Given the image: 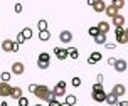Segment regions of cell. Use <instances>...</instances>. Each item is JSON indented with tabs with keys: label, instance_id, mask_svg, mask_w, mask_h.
Instances as JSON below:
<instances>
[{
	"label": "cell",
	"instance_id": "cell-1",
	"mask_svg": "<svg viewBox=\"0 0 128 106\" xmlns=\"http://www.w3.org/2000/svg\"><path fill=\"white\" fill-rule=\"evenodd\" d=\"M36 96H37L39 100H42V101H52V100H56L54 98V94H52V89H49V88L46 86V84H39L37 86V91H36Z\"/></svg>",
	"mask_w": 128,
	"mask_h": 106
},
{
	"label": "cell",
	"instance_id": "cell-2",
	"mask_svg": "<svg viewBox=\"0 0 128 106\" xmlns=\"http://www.w3.org/2000/svg\"><path fill=\"white\" fill-rule=\"evenodd\" d=\"M10 93H12V86L8 82H0V96L7 98V96H10Z\"/></svg>",
	"mask_w": 128,
	"mask_h": 106
},
{
	"label": "cell",
	"instance_id": "cell-3",
	"mask_svg": "<svg viewBox=\"0 0 128 106\" xmlns=\"http://www.w3.org/2000/svg\"><path fill=\"white\" fill-rule=\"evenodd\" d=\"M26 72V66H24V62H14L12 64V74L15 76H20Z\"/></svg>",
	"mask_w": 128,
	"mask_h": 106
},
{
	"label": "cell",
	"instance_id": "cell-4",
	"mask_svg": "<svg viewBox=\"0 0 128 106\" xmlns=\"http://www.w3.org/2000/svg\"><path fill=\"white\" fill-rule=\"evenodd\" d=\"M93 8H94L96 14H101L106 10V4H104V0H94L93 2Z\"/></svg>",
	"mask_w": 128,
	"mask_h": 106
},
{
	"label": "cell",
	"instance_id": "cell-5",
	"mask_svg": "<svg viewBox=\"0 0 128 106\" xmlns=\"http://www.w3.org/2000/svg\"><path fill=\"white\" fill-rule=\"evenodd\" d=\"M111 93L115 94L116 98H122L123 94L126 93V88L123 86V84H115V86H113V89H111Z\"/></svg>",
	"mask_w": 128,
	"mask_h": 106
},
{
	"label": "cell",
	"instance_id": "cell-6",
	"mask_svg": "<svg viewBox=\"0 0 128 106\" xmlns=\"http://www.w3.org/2000/svg\"><path fill=\"white\" fill-rule=\"evenodd\" d=\"M59 40L62 44H69L71 40H72V34H71L69 30H62L61 34H59Z\"/></svg>",
	"mask_w": 128,
	"mask_h": 106
},
{
	"label": "cell",
	"instance_id": "cell-7",
	"mask_svg": "<svg viewBox=\"0 0 128 106\" xmlns=\"http://www.w3.org/2000/svg\"><path fill=\"white\" fill-rule=\"evenodd\" d=\"M54 54H56V57H58L59 61H64L66 57H69L68 49H61V47H54Z\"/></svg>",
	"mask_w": 128,
	"mask_h": 106
},
{
	"label": "cell",
	"instance_id": "cell-8",
	"mask_svg": "<svg viewBox=\"0 0 128 106\" xmlns=\"http://www.w3.org/2000/svg\"><path fill=\"white\" fill-rule=\"evenodd\" d=\"M128 68V64L125 59H116V64H115V69H116V72H125Z\"/></svg>",
	"mask_w": 128,
	"mask_h": 106
},
{
	"label": "cell",
	"instance_id": "cell-9",
	"mask_svg": "<svg viewBox=\"0 0 128 106\" xmlns=\"http://www.w3.org/2000/svg\"><path fill=\"white\" fill-rule=\"evenodd\" d=\"M91 96H93V100H94L96 103H104V101H106V93H104V91L91 93Z\"/></svg>",
	"mask_w": 128,
	"mask_h": 106
},
{
	"label": "cell",
	"instance_id": "cell-10",
	"mask_svg": "<svg viewBox=\"0 0 128 106\" xmlns=\"http://www.w3.org/2000/svg\"><path fill=\"white\" fill-rule=\"evenodd\" d=\"M12 47H14V40H10V39L2 40V50H5V52H12Z\"/></svg>",
	"mask_w": 128,
	"mask_h": 106
},
{
	"label": "cell",
	"instance_id": "cell-11",
	"mask_svg": "<svg viewBox=\"0 0 128 106\" xmlns=\"http://www.w3.org/2000/svg\"><path fill=\"white\" fill-rule=\"evenodd\" d=\"M113 25H115L116 29H118V27H123V25H125V17H123V15H120V14H118V15H116V17H113Z\"/></svg>",
	"mask_w": 128,
	"mask_h": 106
},
{
	"label": "cell",
	"instance_id": "cell-12",
	"mask_svg": "<svg viewBox=\"0 0 128 106\" xmlns=\"http://www.w3.org/2000/svg\"><path fill=\"white\" fill-rule=\"evenodd\" d=\"M101 61V52H93L90 57H88V62L93 66V64H96V62H100Z\"/></svg>",
	"mask_w": 128,
	"mask_h": 106
},
{
	"label": "cell",
	"instance_id": "cell-13",
	"mask_svg": "<svg viewBox=\"0 0 128 106\" xmlns=\"http://www.w3.org/2000/svg\"><path fill=\"white\" fill-rule=\"evenodd\" d=\"M10 98H14V100H17V101H19L20 98H22V88H19V86L12 88V93H10Z\"/></svg>",
	"mask_w": 128,
	"mask_h": 106
},
{
	"label": "cell",
	"instance_id": "cell-14",
	"mask_svg": "<svg viewBox=\"0 0 128 106\" xmlns=\"http://www.w3.org/2000/svg\"><path fill=\"white\" fill-rule=\"evenodd\" d=\"M104 14L108 15L110 19H113V17H116V15H118V10H116L113 5H106V10H104Z\"/></svg>",
	"mask_w": 128,
	"mask_h": 106
},
{
	"label": "cell",
	"instance_id": "cell-15",
	"mask_svg": "<svg viewBox=\"0 0 128 106\" xmlns=\"http://www.w3.org/2000/svg\"><path fill=\"white\" fill-rule=\"evenodd\" d=\"M96 27L100 29V32H101V34H108V30H110V24H108V22H104V20L98 22V25H96Z\"/></svg>",
	"mask_w": 128,
	"mask_h": 106
},
{
	"label": "cell",
	"instance_id": "cell-16",
	"mask_svg": "<svg viewBox=\"0 0 128 106\" xmlns=\"http://www.w3.org/2000/svg\"><path fill=\"white\" fill-rule=\"evenodd\" d=\"M52 94H54V98H59V96H64L66 94V88H61L56 84V88L52 89Z\"/></svg>",
	"mask_w": 128,
	"mask_h": 106
},
{
	"label": "cell",
	"instance_id": "cell-17",
	"mask_svg": "<svg viewBox=\"0 0 128 106\" xmlns=\"http://www.w3.org/2000/svg\"><path fill=\"white\" fill-rule=\"evenodd\" d=\"M104 103L116 106V103H118V98H116V96H115L113 93H108V94H106V101H104Z\"/></svg>",
	"mask_w": 128,
	"mask_h": 106
},
{
	"label": "cell",
	"instance_id": "cell-18",
	"mask_svg": "<svg viewBox=\"0 0 128 106\" xmlns=\"http://www.w3.org/2000/svg\"><path fill=\"white\" fill-rule=\"evenodd\" d=\"M37 61H39V62H51V54H47V52H40Z\"/></svg>",
	"mask_w": 128,
	"mask_h": 106
},
{
	"label": "cell",
	"instance_id": "cell-19",
	"mask_svg": "<svg viewBox=\"0 0 128 106\" xmlns=\"http://www.w3.org/2000/svg\"><path fill=\"white\" fill-rule=\"evenodd\" d=\"M94 42H96V44H100V46L106 44V34H101V32H100V34H98V36L94 37Z\"/></svg>",
	"mask_w": 128,
	"mask_h": 106
},
{
	"label": "cell",
	"instance_id": "cell-20",
	"mask_svg": "<svg viewBox=\"0 0 128 106\" xmlns=\"http://www.w3.org/2000/svg\"><path fill=\"white\" fill-rule=\"evenodd\" d=\"M76 96H74V94H68V96H66V104L68 106H74L76 104Z\"/></svg>",
	"mask_w": 128,
	"mask_h": 106
},
{
	"label": "cell",
	"instance_id": "cell-21",
	"mask_svg": "<svg viewBox=\"0 0 128 106\" xmlns=\"http://www.w3.org/2000/svg\"><path fill=\"white\" fill-rule=\"evenodd\" d=\"M68 54H69L71 59H78V57H79V52H78L76 47H69V49H68Z\"/></svg>",
	"mask_w": 128,
	"mask_h": 106
},
{
	"label": "cell",
	"instance_id": "cell-22",
	"mask_svg": "<svg viewBox=\"0 0 128 106\" xmlns=\"http://www.w3.org/2000/svg\"><path fill=\"white\" fill-rule=\"evenodd\" d=\"M39 39H40L42 42H46V40H49V39H51V32H49V30L39 32Z\"/></svg>",
	"mask_w": 128,
	"mask_h": 106
},
{
	"label": "cell",
	"instance_id": "cell-23",
	"mask_svg": "<svg viewBox=\"0 0 128 106\" xmlns=\"http://www.w3.org/2000/svg\"><path fill=\"white\" fill-rule=\"evenodd\" d=\"M20 34L24 36V39H26V40H29V39L32 37V29H30V27H26V29L20 32Z\"/></svg>",
	"mask_w": 128,
	"mask_h": 106
},
{
	"label": "cell",
	"instance_id": "cell-24",
	"mask_svg": "<svg viewBox=\"0 0 128 106\" xmlns=\"http://www.w3.org/2000/svg\"><path fill=\"white\" fill-rule=\"evenodd\" d=\"M111 5L115 7L116 10H120V8L125 7V2H123V0H113V2H111Z\"/></svg>",
	"mask_w": 128,
	"mask_h": 106
},
{
	"label": "cell",
	"instance_id": "cell-25",
	"mask_svg": "<svg viewBox=\"0 0 128 106\" xmlns=\"http://www.w3.org/2000/svg\"><path fill=\"white\" fill-rule=\"evenodd\" d=\"M37 27H39V32H44V30H47V22H46V20H39Z\"/></svg>",
	"mask_w": 128,
	"mask_h": 106
},
{
	"label": "cell",
	"instance_id": "cell-26",
	"mask_svg": "<svg viewBox=\"0 0 128 106\" xmlns=\"http://www.w3.org/2000/svg\"><path fill=\"white\" fill-rule=\"evenodd\" d=\"M88 34H90L91 37L94 39L96 36H98V34H100V29H98V27H90V30H88Z\"/></svg>",
	"mask_w": 128,
	"mask_h": 106
},
{
	"label": "cell",
	"instance_id": "cell-27",
	"mask_svg": "<svg viewBox=\"0 0 128 106\" xmlns=\"http://www.w3.org/2000/svg\"><path fill=\"white\" fill-rule=\"evenodd\" d=\"M0 78H2V82H8L10 81V78H12V76H10V72H2V74H0Z\"/></svg>",
	"mask_w": 128,
	"mask_h": 106
},
{
	"label": "cell",
	"instance_id": "cell-28",
	"mask_svg": "<svg viewBox=\"0 0 128 106\" xmlns=\"http://www.w3.org/2000/svg\"><path fill=\"white\" fill-rule=\"evenodd\" d=\"M98 91H104V89H103V84H98V82H96V84H93V88H91V93H98Z\"/></svg>",
	"mask_w": 128,
	"mask_h": 106
},
{
	"label": "cell",
	"instance_id": "cell-29",
	"mask_svg": "<svg viewBox=\"0 0 128 106\" xmlns=\"http://www.w3.org/2000/svg\"><path fill=\"white\" fill-rule=\"evenodd\" d=\"M123 34H125V29H123V27L115 29V37H120V36H123Z\"/></svg>",
	"mask_w": 128,
	"mask_h": 106
},
{
	"label": "cell",
	"instance_id": "cell-30",
	"mask_svg": "<svg viewBox=\"0 0 128 106\" xmlns=\"http://www.w3.org/2000/svg\"><path fill=\"white\" fill-rule=\"evenodd\" d=\"M116 42H118V44H128L126 37H125V34H123V36H120V37H116Z\"/></svg>",
	"mask_w": 128,
	"mask_h": 106
},
{
	"label": "cell",
	"instance_id": "cell-31",
	"mask_svg": "<svg viewBox=\"0 0 128 106\" xmlns=\"http://www.w3.org/2000/svg\"><path fill=\"white\" fill-rule=\"evenodd\" d=\"M19 106H29V100L22 96V98H20V100H19Z\"/></svg>",
	"mask_w": 128,
	"mask_h": 106
},
{
	"label": "cell",
	"instance_id": "cell-32",
	"mask_svg": "<svg viewBox=\"0 0 128 106\" xmlns=\"http://www.w3.org/2000/svg\"><path fill=\"white\" fill-rule=\"evenodd\" d=\"M49 64H51V62H39V61H37V68L39 69H47V68H49Z\"/></svg>",
	"mask_w": 128,
	"mask_h": 106
},
{
	"label": "cell",
	"instance_id": "cell-33",
	"mask_svg": "<svg viewBox=\"0 0 128 106\" xmlns=\"http://www.w3.org/2000/svg\"><path fill=\"white\" fill-rule=\"evenodd\" d=\"M72 86H74V88L81 86V79H79V78H72Z\"/></svg>",
	"mask_w": 128,
	"mask_h": 106
},
{
	"label": "cell",
	"instance_id": "cell-34",
	"mask_svg": "<svg viewBox=\"0 0 128 106\" xmlns=\"http://www.w3.org/2000/svg\"><path fill=\"white\" fill-rule=\"evenodd\" d=\"M17 44H22V42H26V39H24V36L19 32V36H17V40H15Z\"/></svg>",
	"mask_w": 128,
	"mask_h": 106
},
{
	"label": "cell",
	"instance_id": "cell-35",
	"mask_svg": "<svg viewBox=\"0 0 128 106\" xmlns=\"http://www.w3.org/2000/svg\"><path fill=\"white\" fill-rule=\"evenodd\" d=\"M49 106H62V104H61L58 100H52V101H49Z\"/></svg>",
	"mask_w": 128,
	"mask_h": 106
},
{
	"label": "cell",
	"instance_id": "cell-36",
	"mask_svg": "<svg viewBox=\"0 0 128 106\" xmlns=\"http://www.w3.org/2000/svg\"><path fill=\"white\" fill-rule=\"evenodd\" d=\"M103 79H104V78H103V74H98V76H96V82H98V84H103Z\"/></svg>",
	"mask_w": 128,
	"mask_h": 106
},
{
	"label": "cell",
	"instance_id": "cell-37",
	"mask_svg": "<svg viewBox=\"0 0 128 106\" xmlns=\"http://www.w3.org/2000/svg\"><path fill=\"white\" fill-rule=\"evenodd\" d=\"M104 47H106V49H110V50H113V49L116 47V46H115V44H110V42H106V44H104Z\"/></svg>",
	"mask_w": 128,
	"mask_h": 106
},
{
	"label": "cell",
	"instance_id": "cell-38",
	"mask_svg": "<svg viewBox=\"0 0 128 106\" xmlns=\"http://www.w3.org/2000/svg\"><path fill=\"white\" fill-rule=\"evenodd\" d=\"M29 91H30V93H36V91H37V84H30V86H29Z\"/></svg>",
	"mask_w": 128,
	"mask_h": 106
},
{
	"label": "cell",
	"instance_id": "cell-39",
	"mask_svg": "<svg viewBox=\"0 0 128 106\" xmlns=\"http://www.w3.org/2000/svg\"><path fill=\"white\" fill-rule=\"evenodd\" d=\"M108 64H110V66H113V68H115V64H116V59H115V57H110V59H108Z\"/></svg>",
	"mask_w": 128,
	"mask_h": 106
},
{
	"label": "cell",
	"instance_id": "cell-40",
	"mask_svg": "<svg viewBox=\"0 0 128 106\" xmlns=\"http://www.w3.org/2000/svg\"><path fill=\"white\" fill-rule=\"evenodd\" d=\"M19 47H20V44H17L15 40H14V47H12V52H17V50H19Z\"/></svg>",
	"mask_w": 128,
	"mask_h": 106
},
{
	"label": "cell",
	"instance_id": "cell-41",
	"mask_svg": "<svg viewBox=\"0 0 128 106\" xmlns=\"http://www.w3.org/2000/svg\"><path fill=\"white\" fill-rule=\"evenodd\" d=\"M15 12H22V5H20V4L15 5Z\"/></svg>",
	"mask_w": 128,
	"mask_h": 106
},
{
	"label": "cell",
	"instance_id": "cell-42",
	"mask_svg": "<svg viewBox=\"0 0 128 106\" xmlns=\"http://www.w3.org/2000/svg\"><path fill=\"white\" fill-rule=\"evenodd\" d=\"M125 37H126V40H128V27L125 29Z\"/></svg>",
	"mask_w": 128,
	"mask_h": 106
},
{
	"label": "cell",
	"instance_id": "cell-43",
	"mask_svg": "<svg viewBox=\"0 0 128 106\" xmlns=\"http://www.w3.org/2000/svg\"><path fill=\"white\" fill-rule=\"evenodd\" d=\"M0 106H8V103H7V101H2V104Z\"/></svg>",
	"mask_w": 128,
	"mask_h": 106
},
{
	"label": "cell",
	"instance_id": "cell-44",
	"mask_svg": "<svg viewBox=\"0 0 128 106\" xmlns=\"http://www.w3.org/2000/svg\"><path fill=\"white\" fill-rule=\"evenodd\" d=\"M34 106H42V104H34Z\"/></svg>",
	"mask_w": 128,
	"mask_h": 106
},
{
	"label": "cell",
	"instance_id": "cell-45",
	"mask_svg": "<svg viewBox=\"0 0 128 106\" xmlns=\"http://www.w3.org/2000/svg\"><path fill=\"white\" fill-rule=\"evenodd\" d=\"M0 49H2V42H0Z\"/></svg>",
	"mask_w": 128,
	"mask_h": 106
}]
</instances>
